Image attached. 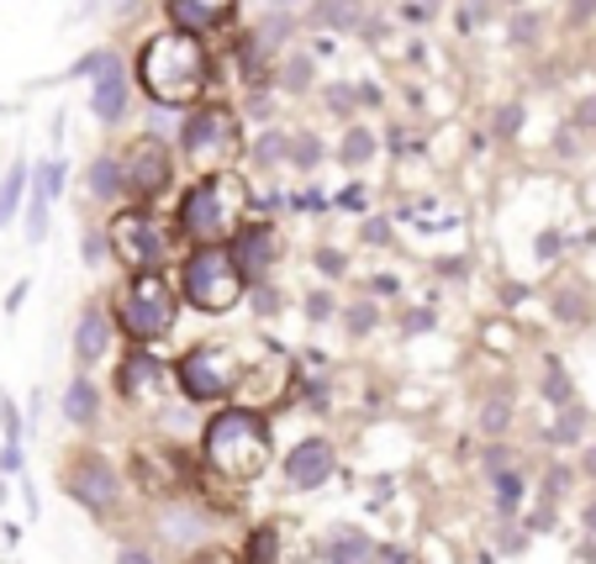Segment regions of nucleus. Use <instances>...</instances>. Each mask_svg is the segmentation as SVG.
<instances>
[{"label": "nucleus", "mask_w": 596, "mask_h": 564, "mask_svg": "<svg viewBox=\"0 0 596 564\" xmlns=\"http://www.w3.org/2000/svg\"><path fill=\"white\" fill-rule=\"evenodd\" d=\"M180 153L191 174H212V169H233L243 153V121L233 106L222 100H201L191 111V121L180 127Z\"/></svg>", "instance_id": "obj_6"}, {"label": "nucleus", "mask_w": 596, "mask_h": 564, "mask_svg": "<svg viewBox=\"0 0 596 564\" xmlns=\"http://www.w3.org/2000/svg\"><path fill=\"white\" fill-rule=\"evenodd\" d=\"M480 17H486V0H465V6H459V26H465V32L480 26Z\"/></svg>", "instance_id": "obj_40"}, {"label": "nucleus", "mask_w": 596, "mask_h": 564, "mask_svg": "<svg viewBox=\"0 0 596 564\" xmlns=\"http://www.w3.org/2000/svg\"><path fill=\"white\" fill-rule=\"evenodd\" d=\"M243 380H248V364H243V353L233 349V343H195V349H185L180 364H174V385H180V396L195 401V406L238 396Z\"/></svg>", "instance_id": "obj_7"}, {"label": "nucleus", "mask_w": 596, "mask_h": 564, "mask_svg": "<svg viewBox=\"0 0 596 564\" xmlns=\"http://www.w3.org/2000/svg\"><path fill=\"white\" fill-rule=\"evenodd\" d=\"M64 491L85 507V512H96V518H111L121 507V475L100 459V454H74L70 465H64Z\"/></svg>", "instance_id": "obj_10"}, {"label": "nucleus", "mask_w": 596, "mask_h": 564, "mask_svg": "<svg viewBox=\"0 0 596 564\" xmlns=\"http://www.w3.org/2000/svg\"><path fill=\"white\" fill-rule=\"evenodd\" d=\"M117 164H121V195H127L132 206H153V201L174 185V153H169V142L153 138V132L127 142Z\"/></svg>", "instance_id": "obj_9"}, {"label": "nucleus", "mask_w": 596, "mask_h": 564, "mask_svg": "<svg viewBox=\"0 0 596 564\" xmlns=\"http://www.w3.org/2000/svg\"><path fill=\"white\" fill-rule=\"evenodd\" d=\"M507 423H512V401H486V406H480V433H486V438H501V433H507Z\"/></svg>", "instance_id": "obj_28"}, {"label": "nucleus", "mask_w": 596, "mask_h": 564, "mask_svg": "<svg viewBox=\"0 0 596 564\" xmlns=\"http://www.w3.org/2000/svg\"><path fill=\"white\" fill-rule=\"evenodd\" d=\"M307 317H311V322H328V317H333V296H328V290H311V296H307Z\"/></svg>", "instance_id": "obj_37"}, {"label": "nucleus", "mask_w": 596, "mask_h": 564, "mask_svg": "<svg viewBox=\"0 0 596 564\" xmlns=\"http://www.w3.org/2000/svg\"><path fill=\"white\" fill-rule=\"evenodd\" d=\"M138 85L153 106H201V95L212 91V53L201 43V32L164 26L159 38H148L138 53Z\"/></svg>", "instance_id": "obj_1"}, {"label": "nucleus", "mask_w": 596, "mask_h": 564, "mask_svg": "<svg viewBox=\"0 0 596 564\" xmlns=\"http://www.w3.org/2000/svg\"><path fill=\"white\" fill-rule=\"evenodd\" d=\"M338 470V448L328 438H307V444L290 448L286 459V480L290 491H317V486H328Z\"/></svg>", "instance_id": "obj_15"}, {"label": "nucleus", "mask_w": 596, "mask_h": 564, "mask_svg": "<svg viewBox=\"0 0 596 564\" xmlns=\"http://www.w3.org/2000/svg\"><path fill=\"white\" fill-rule=\"evenodd\" d=\"M586 522H592V528H596V507H592V512H586Z\"/></svg>", "instance_id": "obj_50"}, {"label": "nucleus", "mask_w": 596, "mask_h": 564, "mask_svg": "<svg viewBox=\"0 0 596 564\" xmlns=\"http://www.w3.org/2000/svg\"><path fill=\"white\" fill-rule=\"evenodd\" d=\"M290 164H296V169H317V164H322V142L311 138V132L290 138Z\"/></svg>", "instance_id": "obj_30"}, {"label": "nucleus", "mask_w": 596, "mask_h": 564, "mask_svg": "<svg viewBox=\"0 0 596 564\" xmlns=\"http://www.w3.org/2000/svg\"><path fill=\"white\" fill-rule=\"evenodd\" d=\"M0 433H6V444H22V438H26L22 412L11 406V396H6V391H0Z\"/></svg>", "instance_id": "obj_31"}, {"label": "nucleus", "mask_w": 596, "mask_h": 564, "mask_svg": "<svg viewBox=\"0 0 596 564\" xmlns=\"http://www.w3.org/2000/svg\"><path fill=\"white\" fill-rule=\"evenodd\" d=\"M328 106H333L338 117H349V106H354V91H349V85H333V91H328Z\"/></svg>", "instance_id": "obj_41"}, {"label": "nucleus", "mask_w": 596, "mask_h": 564, "mask_svg": "<svg viewBox=\"0 0 596 564\" xmlns=\"http://www.w3.org/2000/svg\"><path fill=\"white\" fill-rule=\"evenodd\" d=\"M22 301H26V280H22V285H11V296H6V311H17Z\"/></svg>", "instance_id": "obj_46"}, {"label": "nucleus", "mask_w": 596, "mask_h": 564, "mask_svg": "<svg viewBox=\"0 0 596 564\" xmlns=\"http://www.w3.org/2000/svg\"><path fill=\"white\" fill-rule=\"evenodd\" d=\"M169 391H174V370H169L148 343H138V349L117 364V396L127 401V406H159Z\"/></svg>", "instance_id": "obj_11"}, {"label": "nucleus", "mask_w": 596, "mask_h": 564, "mask_svg": "<svg viewBox=\"0 0 596 564\" xmlns=\"http://www.w3.org/2000/svg\"><path fill=\"white\" fill-rule=\"evenodd\" d=\"M85 190H91L96 201H117V195H121L117 153H100V159H91V169H85Z\"/></svg>", "instance_id": "obj_21"}, {"label": "nucleus", "mask_w": 596, "mask_h": 564, "mask_svg": "<svg viewBox=\"0 0 596 564\" xmlns=\"http://www.w3.org/2000/svg\"><path fill=\"white\" fill-rule=\"evenodd\" d=\"M317 560L322 564H375V539L359 533V528H333Z\"/></svg>", "instance_id": "obj_18"}, {"label": "nucleus", "mask_w": 596, "mask_h": 564, "mask_svg": "<svg viewBox=\"0 0 596 564\" xmlns=\"http://www.w3.org/2000/svg\"><path fill=\"white\" fill-rule=\"evenodd\" d=\"M185 564H238V554H227V549H216V543H201Z\"/></svg>", "instance_id": "obj_34"}, {"label": "nucleus", "mask_w": 596, "mask_h": 564, "mask_svg": "<svg viewBox=\"0 0 596 564\" xmlns=\"http://www.w3.org/2000/svg\"><path fill=\"white\" fill-rule=\"evenodd\" d=\"M254 311H264V317H275V311H280V296H275V285H269V280L254 285Z\"/></svg>", "instance_id": "obj_36"}, {"label": "nucleus", "mask_w": 596, "mask_h": 564, "mask_svg": "<svg viewBox=\"0 0 596 564\" xmlns=\"http://www.w3.org/2000/svg\"><path fill=\"white\" fill-rule=\"evenodd\" d=\"M370 328H375V306L359 301L354 311H349V332H370Z\"/></svg>", "instance_id": "obj_38"}, {"label": "nucleus", "mask_w": 596, "mask_h": 564, "mask_svg": "<svg viewBox=\"0 0 596 564\" xmlns=\"http://www.w3.org/2000/svg\"><path fill=\"white\" fill-rule=\"evenodd\" d=\"M238 0H164L169 26H185V32H222L233 22Z\"/></svg>", "instance_id": "obj_16"}, {"label": "nucleus", "mask_w": 596, "mask_h": 564, "mask_svg": "<svg viewBox=\"0 0 596 564\" xmlns=\"http://www.w3.org/2000/svg\"><path fill=\"white\" fill-rule=\"evenodd\" d=\"M544 396L554 401V406H571V380H565V370H560V364H549V375H544Z\"/></svg>", "instance_id": "obj_32"}, {"label": "nucleus", "mask_w": 596, "mask_h": 564, "mask_svg": "<svg viewBox=\"0 0 596 564\" xmlns=\"http://www.w3.org/2000/svg\"><path fill=\"white\" fill-rule=\"evenodd\" d=\"M117 564H153V554H148V549H132V543H127V549L117 554Z\"/></svg>", "instance_id": "obj_44"}, {"label": "nucleus", "mask_w": 596, "mask_h": 564, "mask_svg": "<svg viewBox=\"0 0 596 564\" xmlns=\"http://www.w3.org/2000/svg\"><path fill=\"white\" fill-rule=\"evenodd\" d=\"M26 185L38 190V195H49V201H58V190H64V159H43V164L32 169Z\"/></svg>", "instance_id": "obj_24"}, {"label": "nucleus", "mask_w": 596, "mask_h": 564, "mask_svg": "<svg viewBox=\"0 0 596 564\" xmlns=\"http://www.w3.org/2000/svg\"><path fill=\"white\" fill-rule=\"evenodd\" d=\"M518 121H523V111H518V106H501V117H497V132H518Z\"/></svg>", "instance_id": "obj_43"}, {"label": "nucleus", "mask_w": 596, "mask_h": 564, "mask_svg": "<svg viewBox=\"0 0 596 564\" xmlns=\"http://www.w3.org/2000/svg\"><path fill=\"white\" fill-rule=\"evenodd\" d=\"M338 159H343L349 169L370 164V159H375V132H364V127H349V132H343V148H338Z\"/></svg>", "instance_id": "obj_23"}, {"label": "nucleus", "mask_w": 596, "mask_h": 564, "mask_svg": "<svg viewBox=\"0 0 596 564\" xmlns=\"http://www.w3.org/2000/svg\"><path fill=\"white\" fill-rule=\"evenodd\" d=\"M581 121H586V127L596 121V100H586V106H581Z\"/></svg>", "instance_id": "obj_48"}, {"label": "nucleus", "mask_w": 596, "mask_h": 564, "mask_svg": "<svg viewBox=\"0 0 596 564\" xmlns=\"http://www.w3.org/2000/svg\"><path fill=\"white\" fill-rule=\"evenodd\" d=\"M64 417H70L74 427H96L100 417V391L91 375H74L70 391H64Z\"/></svg>", "instance_id": "obj_19"}, {"label": "nucleus", "mask_w": 596, "mask_h": 564, "mask_svg": "<svg viewBox=\"0 0 596 564\" xmlns=\"http://www.w3.org/2000/svg\"><path fill=\"white\" fill-rule=\"evenodd\" d=\"M0 475H22V444L0 448Z\"/></svg>", "instance_id": "obj_39"}, {"label": "nucleus", "mask_w": 596, "mask_h": 564, "mask_svg": "<svg viewBox=\"0 0 596 564\" xmlns=\"http://www.w3.org/2000/svg\"><path fill=\"white\" fill-rule=\"evenodd\" d=\"M254 159H259L264 169L280 164V159H290V132H275V127H269V132H259V142H254Z\"/></svg>", "instance_id": "obj_26"}, {"label": "nucleus", "mask_w": 596, "mask_h": 564, "mask_svg": "<svg viewBox=\"0 0 596 564\" xmlns=\"http://www.w3.org/2000/svg\"><path fill=\"white\" fill-rule=\"evenodd\" d=\"M286 528L280 522H259L254 533H248V543H243V560L238 564H286Z\"/></svg>", "instance_id": "obj_20"}, {"label": "nucleus", "mask_w": 596, "mask_h": 564, "mask_svg": "<svg viewBox=\"0 0 596 564\" xmlns=\"http://www.w3.org/2000/svg\"><path fill=\"white\" fill-rule=\"evenodd\" d=\"M518 501H523V475L501 470L497 475V507H501V512H518Z\"/></svg>", "instance_id": "obj_29"}, {"label": "nucleus", "mask_w": 596, "mask_h": 564, "mask_svg": "<svg viewBox=\"0 0 596 564\" xmlns=\"http://www.w3.org/2000/svg\"><path fill=\"white\" fill-rule=\"evenodd\" d=\"M227 254H233V264H238V275H243L248 285L269 280V269H275V259H280V233H275V222H264V216H248L238 233H233Z\"/></svg>", "instance_id": "obj_13"}, {"label": "nucleus", "mask_w": 596, "mask_h": 564, "mask_svg": "<svg viewBox=\"0 0 596 564\" xmlns=\"http://www.w3.org/2000/svg\"><path fill=\"white\" fill-rule=\"evenodd\" d=\"M117 322L132 343H164L174 322H180V296L169 285L164 269H143L121 285L117 296Z\"/></svg>", "instance_id": "obj_5"}, {"label": "nucleus", "mask_w": 596, "mask_h": 564, "mask_svg": "<svg viewBox=\"0 0 596 564\" xmlns=\"http://www.w3.org/2000/svg\"><path fill=\"white\" fill-rule=\"evenodd\" d=\"M317 264H322V275H328V280H338V275H343V254H338V248H322V254H317Z\"/></svg>", "instance_id": "obj_42"}, {"label": "nucleus", "mask_w": 596, "mask_h": 564, "mask_svg": "<svg viewBox=\"0 0 596 564\" xmlns=\"http://www.w3.org/2000/svg\"><path fill=\"white\" fill-rule=\"evenodd\" d=\"M243 290H248V280L238 275L227 243L191 248L185 264H180V301L195 306V311H206V317H227V311L243 301Z\"/></svg>", "instance_id": "obj_4"}, {"label": "nucleus", "mask_w": 596, "mask_h": 564, "mask_svg": "<svg viewBox=\"0 0 596 564\" xmlns=\"http://www.w3.org/2000/svg\"><path fill=\"white\" fill-rule=\"evenodd\" d=\"M132 475H138V486L153 491V496H180L185 486H191V459H185L174 444L138 448V454H132Z\"/></svg>", "instance_id": "obj_14"}, {"label": "nucleus", "mask_w": 596, "mask_h": 564, "mask_svg": "<svg viewBox=\"0 0 596 564\" xmlns=\"http://www.w3.org/2000/svg\"><path fill=\"white\" fill-rule=\"evenodd\" d=\"M269 454H275L269 417L254 412V406H222L212 423L201 427L206 475L227 480V486H254V480L269 470Z\"/></svg>", "instance_id": "obj_2"}, {"label": "nucleus", "mask_w": 596, "mask_h": 564, "mask_svg": "<svg viewBox=\"0 0 596 564\" xmlns=\"http://www.w3.org/2000/svg\"><path fill=\"white\" fill-rule=\"evenodd\" d=\"M307 85H311V58H307V53H290L286 70H280V91H286V95H301Z\"/></svg>", "instance_id": "obj_27"}, {"label": "nucleus", "mask_w": 596, "mask_h": 564, "mask_svg": "<svg viewBox=\"0 0 596 564\" xmlns=\"http://www.w3.org/2000/svg\"><path fill=\"white\" fill-rule=\"evenodd\" d=\"M106 243H111V259L127 264V275H143V269H164L169 254V233L164 222L148 212V206H127L106 222Z\"/></svg>", "instance_id": "obj_8"}, {"label": "nucleus", "mask_w": 596, "mask_h": 564, "mask_svg": "<svg viewBox=\"0 0 596 564\" xmlns=\"http://www.w3.org/2000/svg\"><path fill=\"white\" fill-rule=\"evenodd\" d=\"M254 6H259V11H296L301 0H254Z\"/></svg>", "instance_id": "obj_45"}, {"label": "nucleus", "mask_w": 596, "mask_h": 564, "mask_svg": "<svg viewBox=\"0 0 596 564\" xmlns=\"http://www.w3.org/2000/svg\"><path fill=\"white\" fill-rule=\"evenodd\" d=\"M317 22L354 32V26H359V6H354V0H322V6H317Z\"/></svg>", "instance_id": "obj_25"}, {"label": "nucleus", "mask_w": 596, "mask_h": 564, "mask_svg": "<svg viewBox=\"0 0 596 564\" xmlns=\"http://www.w3.org/2000/svg\"><path fill=\"white\" fill-rule=\"evenodd\" d=\"M79 254H85V264H100V259H111V243H106V233H79Z\"/></svg>", "instance_id": "obj_33"}, {"label": "nucleus", "mask_w": 596, "mask_h": 564, "mask_svg": "<svg viewBox=\"0 0 596 564\" xmlns=\"http://www.w3.org/2000/svg\"><path fill=\"white\" fill-rule=\"evenodd\" d=\"M586 475H596V448H586Z\"/></svg>", "instance_id": "obj_49"}, {"label": "nucleus", "mask_w": 596, "mask_h": 564, "mask_svg": "<svg viewBox=\"0 0 596 564\" xmlns=\"http://www.w3.org/2000/svg\"><path fill=\"white\" fill-rule=\"evenodd\" d=\"M74 74H91V111H96V121L117 127V121L127 117V70H121L117 53L100 47L91 58H79Z\"/></svg>", "instance_id": "obj_12"}, {"label": "nucleus", "mask_w": 596, "mask_h": 564, "mask_svg": "<svg viewBox=\"0 0 596 564\" xmlns=\"http://www.w3.org/2000/svg\"><path fill=\"white\" fill-rule=\"evenodd\" d=\"M26 174H32V169H26V159H17V164H11V174H6V185H0V227H6V222H17V206H22V190H26Z\"/></svg>", "instance_id": "obj_22"}, {"label": "nucleus", "mask_w": 596, "mask_h": 564, "mask_svg": "<svg viewBox=\"0 0 596 564\" xmlns=\"http://www.w3.org/2000/svg\"><path fill=\"white\" fill-rule=\"evenodd\" d=\"M248 216H254V190H248V180L233 174V169H212V174H195V185L180 195L174 233L185 237L191 248L233 243V233H238Z\"/></svg>", "instance_id": "obj_3"}, {"label": "nucleus", "mask_w": 596, "mask_h": 564, "mask_svg": "<svg viewBox=\"0 0 596 564\" xmlns=\"http://www.w3.org/2000/svg\"><path fill=\"white\" fill-rule=\"evenodd\" d=\"M575 427H581V412H565V417H560V423H554V433H549V438H554V444H575V438H581V433H575Z\"/></svg>", "instance_id": "obj_35"}, {"label": "nucleus", "mask_w": 596, "mask_h": 564, "mask_svg": "<svg viewBox=\"0 0 596 564\" xmlns=\"http://www.w3.org/2000/svg\"><path fill=\"white\" fill-rule=\"evenodd\" d=\"M359 100H364V106H381L385 95H381V91H375V85H359Z\"/></svg>", "instance_id": "obj_47"}, {"label": "nucleus", "mask_w": 596, "mask_h": 564, "mask_svg": "<svg viewBox=\"0 0 596 564\" xmlns=\"http://www.w3.org/2000/svg\"><path fill=\"white\" fill-rule=\"evenodd\" d=\"M70 349H74L79 364H96V359H106V349H111V317H106V306H85V311H79Z\"/></svg>", "instance_id": "obj_17"}]
</instances>
